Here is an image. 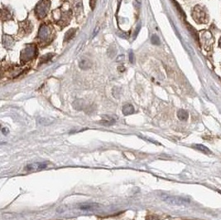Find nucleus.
I'll return each instance as SVG.
<instances>
[{"label": "nucleus", "instance_id": "obj_23", "mask_svg": "<svg viewBox=\"0 0 221 220\" xmlns=\"http://www.w3.org/2000/svg\"><path fill=\"white\" fill-rule=\"evenodd\" d=\"M96 2H97V0H90V1H89V5H90V8H91V9H94V8H95Z\"/></svg>", "mask_w": 221, "mask_h": 220}, {"label": "nucleus", "instance_id": "obj_10", "mask_svg": "<svg viewBox=\"0 0 221 220\" xmlns=\"http://www.w3.org/2000/svg\"><path fill=\"white\" fill-rule=\"evenodd\" d=\"M122 112L124 113V115L127 116V115H131L132 113H134V108L132 106V104H125L124 107H123Z\"/></svg>", "mask_w": 221, "mask_h": 220}, {"label": "nucleus", "instance_id": "obj_15", "mask_svg": "<svg viewBox=\"0 0 221 220\" xmlns=\"http://www.w3.org/2000/svg\"><path fill=\"white\" fill-rule=\"evenodd\" d=\"M3 44L5 47H9V46H11L13 44V38L12 36L5 35V36H3Z\"/></svg>", "mask_w": 221, "mask_h": 220}, {"label": "nucleus", "instance_id": "obj_11", "mask_svg": "<svg viewBox=\"0 0 221 220\" xmlns=\"http://www.w3.org/2000/svg\"><path fill=\"white\" fill-rule=\"evenodd\" d=\"M103 119L100 121V123L103 124L104 126H111L113 125L114 123H115V120L111 117H109V116H104L103 117Z\"/></svg>", "mask_w": 221, "mask_h": 220}, {"label": "nucleus", "instance_id": "obj_28", "mask_svg": "<svg viewBox=\"0 0 221 220\" xmlns=\"http://www.w3.org/2000/svg\"><path fill=\"white\" fill-rule=\"evenodd\" d=\"M140 30V26H138L137 27V29H136V31H135V35H134V37H136V36H137V32H138V31Z\"/></svg>", "mask_w": 221, "mask_h": 220}, {"label": "nucleus", "instance_id": "obj_7", "mask_svg": "<svg viewBox=\"0 0 221 220\" xmlns=\"http://www.w3.org/2000/svg\"><path fill=\"white\" fill-rule=\"evenodd\" d=\"M51 35V29L50 27L46 25L41 26V27L39 29L38 37L41 39V41H46L50 38Z\"/></svg>", "mask_w": 221, "mask_h": 220}, {"label": "nucleus", "instance_id": "obj_5", "mask_svg": "<svg viewBox=\"0 0 221 220\" xmlns=\"http://www.w3.org/2000/svg\"><path fill=\"white\" fill-rule=\"evenodd\" d=\"M51 163L49 161H43V162H34V163L27 165L25 167V171L29 172L39 171L41 170L48 168Z\"/></svg>", "mask_w": 221, "mask_h": 220}, {"label": "nucleus", "instance_id": "obj_22", "mask_svg": "<svg viewBox=\"0 0 221 220\" xmlns=\"http://www.w3.org/2000/svg\"><path fill=\"white\" fill-rule=\"evenodd\" d=\"M146 220H160L159 218L155 216V215H149L146 218Z\"/></svg>", "mask_w": 221, "mask_h": 220}, {"label": "nucleus", "instance_id": "obj_1", "mask_svg": "<svg viewBox=\"0 0 221 220\" xmlns=\"http://www.w3.org/2000/svg\"><path fill=\"white\" fill-rule=\"evenodd\" d=\"M161 199L163 201L170 204V205H178V206L186 205L190 202V200H188L187 199H185V198L179 197V196H172V195H166V194L161 195Z\"/></svg>", "mask_w": 221, "mask_h": 220}, {"label": "nucleus", "instance_id": "obj_27", "mask_svg": "<svg viewBox=\"0 0 221 220\" xmlns=\"http://www.w3.org/2000/svg\"><path fill=\"white\" fill-rule=\"evenodd\" d=\"M124 56H120V57H119V58H118V61H124Z\"/></svg>", "mask_w": 221, "mask_h": 220}, {"label": "nucleus", "instance_id": "obj_18", "mask_svg": "<svg viewBox=\"0 0 221 220\" xmlns=\"http://www.w3.org/2000/svg\"><path fill=\"white\" fill-rule=\"evenodd\" d=\"M53 54L52 53H49V54H46V55H44V56H42V57H41V59H40V61H39V65H41L43 64V63H46V62H47L48 61H50V60L53 57Z\"/></svg>", "mask_w": 221, "mask_h": 220}, {"label": "nucleus", "instance_id": "obj_4", "mask_svg": "<svg viewBox=\"0 0 221 220\" xmlns=\"http://www.w3.org/2000/svg\"><path fill=\"white\" fill-rule=\"evenodd\" d=\"M37 56V47L34 45H28L21 52L23 61H28Z\"/></svg>", "mask_w": 221, "mask_h": 220}, {"label": "nucleus", "instance_id": "obj_26", "mask_svg": "<svg viewBox=\"0 0 221 220\" xmlns=\"http://www.w3.org/2000/svg\"><path fill=\"white\" fill-rule=\"evenodd\" d=\"M2 133H3V135H8V133H9V129H8V128H2Z\"/></svg>", "mask_w": 221, "mask_h": 220}, {"label": "nucleus", "instance_id": "obj_29", "mask_svg": "<svg viewBox=\"0 0 221 220\" xmlns=\"http://www.w3.org/2000/svg\"><path fill=\"white\" fill-rule=\"evenodd\" d=\"M119 70H121V71H124V67H120V68H119Z\"/></svg>", "mask_w": 221, "mask_h": 220}, {"label": "nucleus", "instance_id": "obj_2", "mask_svg": "<svg viewBox=\"0 0 221 220\" xmlns=\"http://www.w3.org/2000/svg\"><path fill=\"white\" fill-rule=\"evenodd\" d=\"M50 4L51 3L49 0H41V2L37 3L35 9L36 15L37 16V18L41 19L46 17L50 8Z\"/></svg>", "mask_w": 221, "mask_h": 220}, {"label": "nucleus", "instance_id": "obj_30", "mask_svg": "<svg viewBox=\"0 0 221 220\" xmlns=\"http://www.w3.org/2000/svg\"><path fill=\"white\" fill-rule=\"evenodd\" d=\"M219 46H220V47H221V39H220V40H219Z\"/></svg>", "mask_w": 221, "mask_h": 220}, {"label": "nucleus", "instance_id": "obj_3", "mask_svg": "<svg viewBox=\"0 0 221 220\" xmlns=\"http://www.w3.org/2000/svg\"><path fill=\"white\" fill-rule=\"evenodd\" d=\"M192 17L197 23H207V14L203 7L197 5L195 7L192 13Z\"/></svg>", "mask_w": 221, "mask_h": 220}, {"label": "nucleus", "instance_id": "obj_14", "mask_svg": "<svg viewBox=\"0 0 221 220\" xmlns=\"http://www.w3.org/2000/svg\"><path fill=\"white\" fill-rule=\"evenodd\" d=\"M177 116L180 121H186L188 118V112L184 109H180L177 112Z\"/></svg>", "mask_w": 221, "mask_h": 220}, {"label": "nucleus", "instance_id": "obj_20", "mask_svg": "<svg viewBox=\"0 0 221 220\" xmlns=\"http://www.w3.org/2000/svg\"><path fill=\"white\" fill-rule=\"evenodd\" d=\"M117 35L123 39H128L129 37V34L125 32H118Z\"/></svg>", "mask_w": 221, "mask_h": 220}, {"label": "nucleus", "instance_id": "obj_19", "mask_svg": "<svg viewBox=\"0 0 221 220\" xmlns=\"http://www.w3.org/2000/svg\"><path fill=\"white\" fill-rule=\"evenodd\" d=\"M151 41H152V43H153V45H157V46L160 44V39H159V37H158L157 35H153V36H152Z\"/></svg>", "mask_w": 221, "mask_h": 220}, {"label": "nucleus", "instance_id": "obj_16", "mask_svg": "<svg viewBox=\"0 0 221 220\" xmlns=\"http://www.w3.org/2000/svg\"><path fill=\"white\" fill-rule=\"evenodd\" d=\"M76 28H71L67 32L65 35V38H64V41H71V39L73 38V36H75L76 34Z\"/></svg>", "mask_w": 221, "mask_h": 220}, {"label": "nucleus", "instance_id": "obj_25", "mask_svg": "<svg viewBox=\"0 0 221 220\" xmlns=\"http://www.w3.org/2000/svg\"><path fill=\"white\" fill-rule=\"evenodd\" d=\"M129 61H130V62L131 63H134V61H135V60H134V55H133V53L132 52H130L129 53Z\"/></svg>", "mask_w": 221, "mask_h": 220}, {"label": "nucleus", "instance_id": "obj_13", "mask_svg": "<svg viewBox=\"0 0 221 220\" xmlns=\"http://www.w3.org/2000/svg\"><path fill=\"white\" fill-rule=\"evenodd\" d=\"M85 106V103L83 99H77L73 103V107L77 110H82Z\"/></svg>", "mask_w": 221, "mask_h": 220}, {"label": "nucleus", "instance_id": "obj_17", "mask_svg": "<svg viewBox=\"0 0 221 220\" xmlns=\"http://www.w3.org/2000/svg\"><path fill=\"white\" fill-rule=\"evenodd\" d=\"M193 147L194 148H196V150H198V151H201V152H203V153L205 154L211 153V151H210L207 147H206V146H203V145H201V144H196V145H194Z\"/></svg>", "mask_w": 221, "mask_h": 220}, {"label": "nucleus", "instance_id": "obj_31", "mask_svg": "<svg viewBox=\"0 0 221 220\" xmlns=\"http://www.w3.org/2000/svg\"><path fill=\"white\" fill-rule=\"evenodd\" d=\"M219 194H221V191H219Z\"/></svg>", "mask_w": 221, "mask_h": 220}, {"label": "nucleus", "instance_id": "obj_12", "mask_svg": "<svg viewBox=\"0 0 221 220\" xmlns=\"http://www.w3.org/2000/svg\"><path fill=\"white\" fill-rule=\"evenodd\" d=\"M19 26H20L21 27H22L26 32H31V30H32V25H31L30 22L28 20L23 21L22 23H19Z\"/></svg>", "mask_w": 221, "mask_h": 220}, {"label": "nucleus", "instance_id": "obj_6", "mask_svg": "<svg viewBox=\"0 0 221 220\" xmlns=\"http://www.w3.org/2000/svg\"><path fill=\"white\" fill-rule=\"evenodd\" d=\"M200 41H201L202 46L206 48V50H210L214 43L213 36L209 32L206 31L201 32Z\"/></svg>", "mask_w": 221, "mask_h": 220}, {"label": "nucleus", "instance_id": "obj_9", "mask_svg": "<svg viewBox=\"0 0 221 220\" xmlns=\"http://www.w3.org/2000/svg\"><path fill=\"white\" fill-rule=\"evenodd\" d=\"M79 66L82 70H88L92 66V62L87 58H81L79 61Z\"/></svg>", "mask_w": 221, "mask_h": 220}, {"label": "nucleus", "instance_id": "obj_21", "mask_svg": "<svg viewBox=\"0 0 221 220\" xmlns=\"http://www.w3.org/2000/svg\"><path fill=\"white\" fill-rule=\"evenodd\" d=\"M4 15H6L5 20H6V19L8 20V18H11V14L9 13H8V11H7V9H3V13H2V17H3Z\"/></svg>", "mask_w": 221, "mask_h": 220}, {"label": "nucleus", "instance_id": "obj_8", "mask_svg": "<svg viewBox=\"0 0 221 220\" xmlns=\"http://www.w3.org/2000/svg\"><path fill=\"white\" fill-rule=\"evenodd\" d=\"M99 208V205L98 204H83V205H80L79 206V209L81 210H95Z\"/></svg>", "mask_w": 221, "mask_h": 220}, {"label": "nucleus", "instance_id": "obj_24", "mask_svg": "<svg viewBox=\"0 0 221 220\" xmlns=\"http://www.w3.org/2000/svg\"><path fill=\"white\" fill-rule=\"evenodd\" d=\"M99 29H100V27H99V26H97L96 27L94 28V33H93V35H92V37H94V36H96L97 34H98V32H99Z\"/></svg>", "mask_w": 221, "mask_h": 220}]
</instances>
